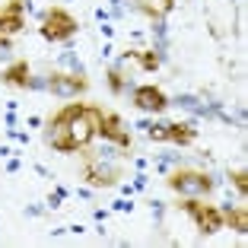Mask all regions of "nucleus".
<instances>
[{
	"label": "nucleus",
	"instance_id": "6e6552de",
	"mask_svg": "<svg viewBox=\"0 0 248 248\" xmlns=\"http://www.w3.org/2000/svg\"><path fill=\"white\" fill-rule=\"evenodd\" d=\"M134 105H137L140 111H166L169 99H166V93L156 89V86H140L137 93H134Z\"/></svg>",
	"mask_w": 248,
	"mask_h": 248
},
{
	"label": "nucleus",
	"instance_id": "1a4fd4ad",
	"mask_svg": "<svg viewBox=\"0 0 248 248\" xmlns=\"http://www.w3.org/2000/svg\"><path fill=\"white\" fill-rule=\"evenodd\" d=\"M22 26V0H10L7 7H0V35H16Z\"/></svg>",
	"mask_w": 248,
	"mask_h": 248
},
{
	"label": "nucleus",
	"instance_id": "39448f33",
	"mask_svg": "<svg viewBox=\"0 0 248 248\" xmlns=\"http://www.w3.org/2000/svg\"><path fill=\"white\" fill-rule=\"evenodd\" d=\"M150 137L188 146V143H194V127H188V124H156V127H150Z\"/></svg>",
	"mask_w": 248,
	"mask_h": 248
},
{
	"label": "nucleus",
	"instance_id": "f8f14e48",
	"mask_svg": "<svg viewBox=\"0 0 248 248\" xmlns=\"http://www.w3.org/2000/svg\"><path fill=\"white\" fill-rule=\"evenodd\" d=\"M3 83L7 86H16V89H22V86H29V64L26 61H16V64H10L7 70H3Z\"/></svg>",
	"mask_w": 248,
	"mask_h": 248
},
{
	"label": "nucleus",
	"instance_id": "4468645a",
	"mask_svg": "<svg viewBox=\"0 0 248 248\" xmlns=\"http://www.w3.org/2000/svg\"><path fill=\"white\" fill-rule=\"evenodd\" d=\"M134 58L140 61L143 70H156V67H159V54L156 51H134Z\"/></svg>",
	"mask_w": 248,
	"mask_h": 248
},
{
	"label": "nucleus",
	"instance_id": "423d86ee",
	"mask_svg": "<svg viewBox=\"0 0 248 248\" xmlns=\"http://www.w3.org/2000/svg\"><path fill=\"white\" fill-rule=\"evenodd\" d=\"M48 86H51V93H58V95H77V93H83L89 83H86V77H80V73H51Z\"/></svg>",
	"mask_w": 248,
	"mask_h": 248
},
{
	"label": "nucleus",
	"instance_id": "ddd939ff",
	"mask_svg": "<svg viewBox=\"0 0 248 248\" xmlns=\"http://www.w3.org/2000/svg\"><path fill=\"white\" fill-rule=\"evenodd\" d=\"M223 219H226L235 232H242V235L248 232V210L245 207H226V210H223Z\"/></svg>",
	"mask_w": 248,
	"mask_h": 248
},
{
	"label": "nucleus",
	"instance_id": "9d476101",
	"mask_svg": "<svg viewBox=\"0 0 248 248\" xmlns=\"http://www.w3.org/2000/svg\"><path fill=\"white\" fill-rule=\"evenodd\" d=\"M99 134H102V137H108V140H115L118 146H131V134L121 127V118H118V115H108V111H102Z\"/></svg>",
	"mask_w": 248,
	"mask_h": 248
},
{
	"label": "nucleus",
	"instance_id": "0eeeda50",
	"mask_svg": "<svg viewBox=\"0 0 248 248\" xmlns=\"http://www.w3.org/2000/svg\"><path fill=\"white\" fill-rule=\"evenodd\" d=\"M83 178H86L93 188H111V185L118 182V172L108 166H102V162L95 159H86V166H83Z\"/></svg>",
	"mask_w": 248,
	"mask_h": 248
},
{
	"label": "nucleus",
	"instance_id": "2eb2a0df",
	"mask_svg": "<svg viewBox=\"0 0 248 248\" xmlns=\"http://www.w3.org/2000/svg\"><path fill=\"white\" fill-rule=\"evenodd\" d=\"M232 185L239 188L242 197L248 194V172H245V169H235V172H232Z\"/></svg>",
	"mask_w": 248,
	"mask_h": 248
},
{
	"label": "nucleus",
	"instance_id": "dca6fc26",
	"mask_svg": "<svg viewBox=\"0 0 248 248\" xmlns=\"http://www.w3.org/2000/svg\"><path fill=\"white\" fill-rule=\"evenodd\" d=\"M108 86H111V93H121L124 89V77H121V70H108Z\"/></svg>",
	"mask_w": 248,
	"mask_h": 248
},
{
	"label": "nucleus",
	"instance_id": "7ed1b4c3",
	"mask_svg": "<svg viewBox=\"0 0 248 248\" xmlns=\"http://www.w3.org/2000/svg\"><path fill=\"white\" fill-rule=\"evenodd\" d=\"M166 182H169L172 191H182V194H191V197L207 194V191L213 188L210 175H204V172H191V169H178V172H172Z\"/></svg>",
	"mask_w": 248,
	"mask_h": 248
},
{
	"label": "nucleus",
	"instance_id": "9b49d317",
	"mask_svg": "<svg viewBox=\"0 0 248 248\" xmlns=\"http://www.w3.org/2000/svg\"><path fill=\"white\" fill-rule=\"evenodd\" d=\"M134 7L150 19H166L172 13V7H175V0H134Z\"/></svg>",
	"mask_w": 248,
	"mask_h": 248
},
{
	"label": "nucleus",
	"instance_id": "f3484780",
	"mask_svg": "<svg viewBox=\"0 0 248 248\" xmlns=\"http://www.w3.org/2000/svg\"><path fill=\"white\" fill-rule=\"evenodd\" d=\"M10 45V35H0V48H7Z\"/></svg>",
	"mask_w": 248,
	"mask_h": 248
},
{
	"label": "nucleus",
	"instance_id": "f03ea898",
	"mask_svg": "<svg viewBox=\"0 0 248 248\" xmlns=\"http://www.w3.org/2000/svg\"><path fill=\"white\" fill-rule=\"evenodd\" d=\"M77 29H80V22L73 19L67 10L54 7L45 13V22H42V38H48V42H67L70 35H77Z\"/></svg>",
	"mask_w": 248,
	"mask_h": 248
},
{
	"label": "nucleus",
	"instance_id": "20e7f679",
	"mask_svg": "<svg viewBox=\"0 0 248 248\" xmlns=\"http://www.w3.org/2000/svg\"><path fill=\"white\" fill-rule=\"evenodd\" d=\"M185 210L191 213V219L197 223L201 232L210 235V232H219V229H223V213H219L217 207H210V204H201L197 197H191L188 204H185Z\"/></svg>",
	"mask_w": 248,
	"mask_h": 248
},
{
	"label": "nucleus",
	"instance_id": "f257e3e1",
	"mask_svg": "<svg viewBox=\"0 0 248 248\" xmlns=\"http://www.w3.org/2000/svg\"><path fill=\"white\" fill-rule=\"evenodd\" d=\"M99 121H102V111L99 108H86V105H67L58 115L48 121V143L61 153H73V150H83L89 140L99 134Z\"/></svg>",
	"mask_w": 248,
	"mask_h": 248
}]
</instances>
